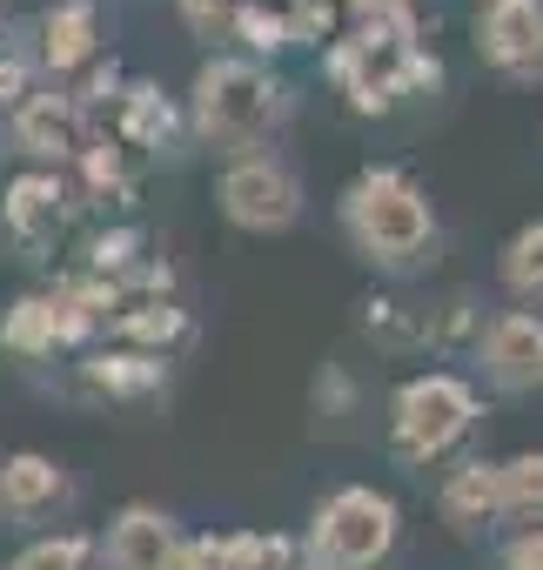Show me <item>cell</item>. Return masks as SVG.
<instances>
[{"instance_id": "3957f363", "label": "cell", "mask_w": 543, "mask_h": 570, "mask_svg": "<svg viewBox=\"0 0 543 570\" xmlns=\"http://www.w3.org/2000/svg\"><path fill=\"white\" fill-rule=\"evenodd\" d=\"M470 423H476V396H470V383H456V376H443V370L403 383V390H396V410H389V430H396V456H403V463L443 456Z\"/></svg>"}, {"instance_id": "5bb4252c", "label": "cell", "mask_w": 543, "mask_h": 570, "mask_svg": "<svg viewBox=\"0 0 543 570\" xmlns=\"http://www.w3.org/2000/svg\"><path fill=\"white\" fill-rule=\"evenodd\" d=\"M88 383L108 390V396H148V390H161V363H155V356H135V350L95 356V363H88Z\"/></svg>"}, {"instance_id": "ffe728a7", "label": "cell", "mask_w": 543, "mask_h": 570, "mask_svg": "<svg viewBox=\"0 0 543 570\" xmlns=\"http://www.w3.org/2000/svg\"><path fill=\"white\" fill-rule=\"evenodd\" d=\"M28 101V61L0 55V108H21Z\"/></svg>"}, {"instance_id": "ac0fdd59", "label": "cell", "mask_w": 543, "mask_h": 570, "mask_svg": "<svg viewBox=\"0 0 543 570\" xmlns=\"http://www.w3.org/2000/svg\"><path fill=\"white\" fill-rule=\"evenodd\" d=\"M88 557H95V543H88V537H48V543L21 550V557H14V570H88Z\"/></svg>"}, {"instance_id": "8992f818", "label": "cell", "mask_w": 543, "mask_h": 570, "mask_svg": "<svg viewBox=\"0 0 543 570\" xmlns=\"http://www.w3.org/2000/svg\"><path fill=\"white\" fill-rule=\"evenodd\" d=\"M483 370L496 390L523 396V390H543V316L530 309H510L483 330Z\"/></svg>"}, {"instance_id": "7402d4cb", "label": "cell", "mask_w": 543, "mask_h": 570, "mask_svg": "<svg viewBox=\"0 0 543 570\" xmlns=\"http://www.w3.org/2000/svg\"><path fill=\"white\" fill-rule=\"evenodd\" d=\"M181 14H188V21H195L201 35H215V28H221V21L235 14V0H181Z\"/></svg>"}, {"instance_id": "7a4b0ae2", "label": "cell", "mask_w": 543, "mask_h": 570, "mask_svg": "<svg viewBox=\"0 0 543 570\" xmlns=\"http://www.w3.org/2000/svg\"><path fill=\"white\" fill-rule=\"evenodd\" d=\"M283 115V95L255 61H208L195 75V135L215 148H255Z\"/></svg>"}, {"instance_id": "cb8c5ba5", "label": "cell", "mask_w": 543, "mask_h": 570, "mask_svg": "<svg viewBox=\"0 0 543 570\" xmlns=\"http://www.w3.org/2000/svg\"><path fill=\"white\" fill-rule=\"evenodd\" d=\"M161 570H208V563H201V550H195V543H175Z\"/></svg>"}, {"instance_id": "277c9868", "label": "cell", "mask_w": 543, "mask_h": 570, "mask_svg": "<svg viewBox=\"0 0 543 570\" xmlns=\"http://www.w3.org/2000/svg\"><path fill=\"white\" fill-rule=\"evenodd\" d=\"M396 543V503L376 490H336L316 510V563L329 570H369Z\"/></svg>"}, {"instance_id": "8fae6325", "label": "cell", "mask_w": 543, "mask_h": 570, "mask_svg": "<svg viewBox=\"0 0 543 570\" xmlns=\"http://www.w3.org/2000/svg\"><path fill=\"white\" fill-rule=\"evenodd\" d=\"M88 55H95V0H61V8L41 21V61L55 75H68Z\"/></svg>"}, {"instance_id": "30bf717a", "label": "cell", "mask_w": 543, "mask_h": 570, "mask_svg": "<svg viewBox=\"0 0 543 570\" xmlns=\"http://www.w3.org/2000/svg\"><path fill=\"white\" fill-rule=\"evenodd\" d=\"M61 470L48 463V456H8V463H0V510H8V517H41V510H55L61 503Z\"/></svg>"}, {"instance_id": "52a82bcc", "label": "cell", "mask_w": 543, "mask_h": 570, "mask_svg": "<svg viewBox=\"0 0 543 570\" xmlns=\"http://www.w3.org/2000/svg\"><path fill=\"white\" fill-rule=\"evenodd\" d=\"M483 55L510 75H543V0H490Z\"/></svg>"}, {"instance_id": "6da1fadb", "label": "cell", "mask_w": 543, "mask_h": 570, "mask_svg": "<svg viewBox=\"0 0 543 570\" xmlns=\"http://www.w3.org/2000/svg\"><path fill=\"white\" fill-rule=\"evenodd\" d=\"M343 222H349L356 248L369 262H383V268H409L430 248V235H436V215H430L423 188L403 181V175H389V168H369L343 195Z\"/></svg>"}, {"instance_id": "d6986e66", "label": "cell", "mask_w": 543, "mask_h": 570, "mask_svg": "<svg viewBox=\"0 0 543 570\" xmlns=\"http://www.w3.org/2000/svg\"><path fill=\"white\" fill-rule=\"evenodd\" d=\"M115 330L135 336V343H168V336H181L188 323H181V309H121Z\"/></svg>"}, {"instance_id": "44dd1931", "label": "cell", "mask_w": 543, "mask_h": 570, "mask_svg": "<svg viewBox=\"0 0 543 570\" xmlns=\"http://www.w3.org/2000/svg\"><path fill=\"white\" fill-rule=\"evenodd\" d=\"M503 570H543V530H523V537L503 550Z\"/></svg>"}, {"instance_id": "e0dca14e", "label": "cell", "mask_w": 543, "mask_h": 570, "mask_svg": "<svg viewBox=\"0 0 543 570\" xmlns=\"http://www.w3.org/2000/svg\"><path fill=\"white\" fill-rule=\"evenodd\" d=\"M503 510H543V450L503 463Z\"/></svg>"}, {"instance_id": "9c48e42d", "label": "cell", "mask_w": 543, "mask_h": 570, "mask_svg": "<svg viewBox=\"0 0 543 570\" xmlns=\"http://www.w3.org/2000/svg\"><path fill=\"white\" fill-rule=\"evenodd\" d=\"M175 543H181L175 523H168L161 510L135 503V510H121L115 530H108V570H161Z\"/></svg>"}, {"instance_id": "603a6c76", "label": "cell", "mask_w": 543, "mask_h": 570, "mask_svg": "<svg viewBox=\"0 0 543 570\" xmlns=\"http://www.w3.org/2000/svg\"><path fill=\"white\" fill-rule=\"evenodd\" d=\"M235 21H241V35H248L255 48H283V41H289V28L268 21V14H235Z\"/></svg>"}, {"instance_id": "9a60e30c", "label": "cell", "mask_w": 543, "mask_h": 570, "mask_svg": "<svg viewBox=\"0 0 543 570\" xmlns=\"http://www.w3.org/2000/svg\"><path fill=\"white\" fill-rule=\"evenodd\" d=\"M503 282H510L516 296H536V303H543V222H530V228L510 235V248H503Z\"/></svg>"}, {"instance_id": "7c38bea8", "label": "cell", "mask_w": 543, "mask_h": 570, "mask_svg": "<svg viewBox=\"0 0 543 570\" xmlns=\"http://www.w3.org/2000/svg\"><path fill=\"white\" fill-rule=\"evenodd\" d=\"M503 510V463H463L443 483V517L450 523H483Z\"/></svg>"}, {"instance_id": "ba28073f", "label": "cell", "mask_w": 543, "mask_h": 570, "mask_svg": "<svg viewBox=\"0 0 543 570\" xmlns=\"http://www.w3.org/2000/svg\"><path fill=\"white\" fill-rule=\"evenodd\" d=\"M14 135H21V148L41 155V161H68V155L88 148V141H81V108H75L68 95H34V101H21V108H14Z\"/></svg>"}, {"instance_id": "4fadbf2b", "label": "cell", "mask_w": 543, "mask_h": 570, "mask_svg": "<svg viewBox=\"0 0 543 570\" xmlns=\"http://www.w3.org/2000/svg\"><path fill=\"white\" fill-rule=\"evenodd\" d=\"M61 222V188L48 181V175H28V181H14L8 188V228L14 235H41V228H55Z\"/></svg>"}, {"instance_id": "2e32d148", "label": "cell", "mask_w": 543, "mask_h": 570, "mask_svg": "<svg viewBox=\"0 0 543 570\" xmlns=\"http://www.w3.org/2000/svg\"><path fill=\"white\" fill-rule=\"evenodd\" d=\"M0 343H8V350H21V356H41V350H55V303H41V296L14 303V316L0 323Z\"/></svg>"}, {"instance_id": "5b68a950", "label": "cell", "mask_w": 543, "mask_h": 570, "mask_svg": "<svg viewBox=\"0 0 543 570\" xmlns=\"http://www.w3.org/2000/svg\"><path fill=\"white\" fill-rule=\"evenodd\" d=\"M221 215L235 228H255V235H276L303 215V181L268 161V155H241L228 175H221Z\"/></svg>"}]
</instances>
